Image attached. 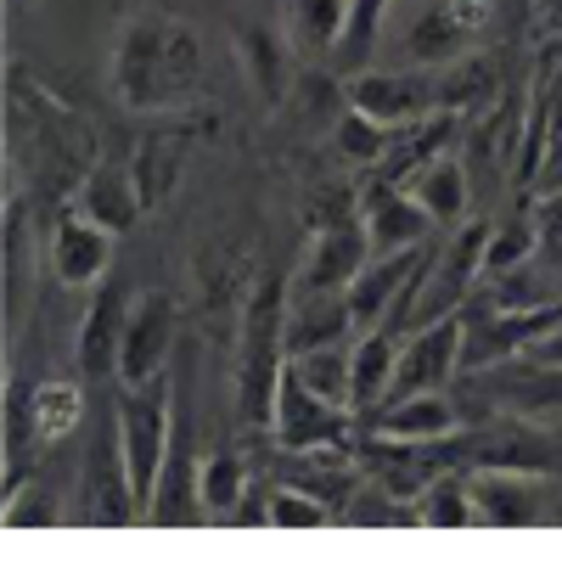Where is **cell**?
Returning a JSON list of instances; mask_svg holds the SVG:
<instances>
[{
	"instance_id": "cell-40",
	"label": "cell",
	"mask_w": 562,
	"mask_h": 562,
	"mask_svg": "<svg viewBox=\"0 0 562 562\" xmlns=\"http://www.w3.org/2000/svg\"><path fill=\"white\" fill-rule=\"evenodd\" d=\"M7 7H12V12H29V7H40V0H7Z\"/></svg>"
},
{
	"instance_id": "cell-30",
	"label": "cell",
	"mask_w": 562,
	"mask_h": 562,
	"mask_svg": "<svg viewBox=\"0 0 562 562\" xmlns=\"http://www.w3.org/2000/svg\"><path fill=\"white\" fill-rule=\"evenodd\" d=\"M198 495H203L209 518H231V512L248 501V461H243L237 450L203 456V467H198Z\"/></svg>"
},
{
	"instance_id": "cell-6",
	"label": "cell",
	"mask_w": 562,
	"mask_h": 562,
	"mask_svg": "<svg viewBox=\"0 0 562 562\" xmlns=\"http://www.w3.org/2000/svg\"><path fill=\"white\" fill-rule=\"evenodd\" d=\"M467 315V349H461V366L473 371H490L501 360H518L529 355L551 326L562 321V304H501V299H484L479 310H461Z\"/></svg>"
},
{
	"instance_id": "cell-38",
	"label": "cell",
	"mask_w": 562,
	"mask_h": 562,
	"mask_svg": "<svg viewBox=\"0 0 562 562\" xmlns=\"http://www.w3.org/2000/svg\"><path fill=\"white\" fill-rule=\"evenodd\" d=\"M535 23H540V34H562V0H535Z\"/></svg>"
},
{
	"instance_id": "cell-28",
	"label": "cell",
	"mask_w": 562,
	"mask_h": 562,
	"mask_svg": "<svg viewBox=\"0 0 562 562\" xmlns=\"http://www.w3.org/2000/svg\"><path fill=\"white\" fill-rule=\"evenodd\" d=\"M288 366L304 378V389H315L321 400H333V405H344V411H355L349 405V366H355V338L349 344H321V349H293L288 355Z\"/></svg>"
},
{
	"instance_id": "cell-8",
	"label": "cell",
	"mask_w": 562,
	"mask_h": 562,
	"mask_svg": "<svg viewBox=\"0 0 562 562\" xmlns=\"http://www.w3.org/2000/svg\"><path fill=\"white\" fill-rule=\"evenodd\" d=\"M428 248H400V254H371L360 265V276L349 281V315H355V333H366V326L378 321H394L405 333V315L416 304V281L422 270H428Z\"/></svg>"
},
{
	"instance_id": "cell-20",
	"label": "cell",
	"mask_w": 562,
	"mask_h": 562,
	"mask_svg": "<svg viewBox=\"0 0 562 562\" xmlns=\"http://www.w3.org/2000/svg\"><path fill=\"white\" fill-rule=\"evenodd\" d=\"M473 501L490 529H535L546 518L540 479L518 473V467H490L484 479H473Z\"/></svg>"
},
{
	"instance_id": "cell-15",
	"label": "cell",
	"mask_w": 562,
	"mask_h": 562,
	"mask_svg": "<svg viewBox=\"0 0 562 562\" xmlns=\"http://www.w3.org/2000/svg\"><path fill=\"white\" fill-rule=\"evenodd\" d=\"M349 108H360V113H371L378 124H389V130H411V124H422L428 113H439V79H428V74H378V68H360L355 79H349Z\"/></svg>"
},
{
	"instance_id": "cell-11",
	"label": "cell",
	"mask_w": 562,
	"mask_h": 562,
	"mask_svg": "<svg viewBox=\"0 0 562 562\" xmlns=\"http://www.w3.org/2000/svg\"><path fill=\"white\" fill-rule=\"evenodd\" d=\"M231 52H237V68L254 90L259 108H281L299 90V45L288 40V29L276 23H237L231 29Z\"/></svg>"
},
{
	"instance_id": "cell-27",
	"label": "cell",
	"mask_w": 562,
	"mask_h": 562,
	"mask_svg": "<svg viewBox=\"0 0 562 562\" xmlns=\"http://www.w3.org/2000/svg\"><path fill=\"white\" fill-rule=\"evenodd\" d=\"M411 506H416V529H445V535H456V529H473V524H479L473 484L456 479V473L434 479V484L422 490Z\"/></svg>"
},
{
	"instance_id": "cell-31",
	"label": "cell",
	"mask_w": 562,
	"mask_h": 562,
	"mask_svg": "<svg viewBox=\"0 0 562 562\" xmlns=\"http://www.w3.org/2000/svg\"><path fill=\"white\" fill-rule=\"evenodd\" d=\"M333 147H338V158L355 164V169H378V164L389 158V147H394V130L378 124L371 113H360V108H344L338 124H333Z\"/></svg>"
},
{
	"instance_id": "cell-22",
	"label": "cell",
	"mask_w": 562,
	"mask_h": 562,
	"mask_svg": "<svg viewBox=\"0 0 562 562\" xmlns=\"http://www.w3.org/2000/svg\"><path fill=\"white\" fill-rule=\"evenodd\" d=\"M405 186H411V198L434 214V225H461L467 220V203H473V180H467V164L456 153L428 158Z\"/></svg>"
},
{
	"instance_id": "cell-26",
	"label": "cell",
	"mask_w": 562,
	"mask_h": 562,
	"mask_svg": "<svg viewBox=\"0 0 562 562\" xmlns=\"http://www.w3.org/2000/svg\"><path fill=\"white\" fill-rule=\"evenodd\" d=\"M34 198L18 192V180L7 186V321L18 326L23 304H29V270L40 265V243H34Z\"/></svg>"
},
{
	"instance_id": "cell-2",
	"label": "cell",
	"mask_w": 562,
	"mask_h": 562,
	"mask_svg": "<svg viewBox=\"0 0 562 562\" xmlns=\"http://www.w3.org/2000/svg\"><path fill=\"white\" fill-rule=\"evenodd\" d=\"M7 119H12V147L29 140V169H34V192L29 198H68L79 192V180L97 169V135L90 119L57 102L45 85L12 68L7 85Z\"/></svg>"
},
{
	"instance_id": "cell-17",
	"label": "cell",
	"mask_w": 562,
	"mask_h": 562,
	"mask_svg": "<svg viewBox=\"0 0 562 562\" xmlns=\"http://www.w3.org/2000/svg\"><path fill=\"white\" fill-rule=\"evenodd\" d=\"M484 23H490V0H434V7L411 23L405 52H411V63L445 68L484 34Z\"/></svg>"
},
{
	"instance_id": "cell-36",
	"label": "cell",
	"mask_w": 562,
	"mask_h": 562,
	"mask_svg": "<svg viewBox=\"0 0 562 562\" xmlns=\"http://www.w3.org/2000/svg\"><path fill=\"white\" fill-rule=\"evenodd\" d=\"M394 12V0H349V29H344V45L338 52L349 63H366L371 57V45H378L383 34V18Z\"/></svg>"
},
{
	"instance_id": "cell-19",
	"label": "cell",
	"mask_w": 562,
	"mask_h": 562,
	"mask_svg": "<svg viewBox=\"0 0 562 562\" xmlns=\"http://www.w3.org/2000/svg\"><path fill=\"white\" fill-rule=\"evenodd\" d=\"M400 344H405V333L394 321H378V326H366V333H355V366H349V405H355V416L378 411L394 394Z\"/></svg>"
},
{
	"instance_id": "cell-32",
	"label": "cell",
	"mask_w": 562,
	"mask_h": 562,
	"mask_svg": "<svg viewBox=\"0 0 562 562\" xmlns=\"http://www.w3.org/2000/svg\"><path fill=\"white\" fill-rule=\"evenodd\" d=\"M529 259H540V231L529 220H506L490 231V243H484V276L501 281L512 270H529Z\"/></svg>"
},
{
	"instance_id": "cell-34",
	"label": "cell",
	"mask_w": 562,
	"mask_h": 562,
	"mask_svg": "<svg viewBox=\"0 0 562 562\" xmlns=\"http://www.w3.org/2000/svg\"><path fill=\"white\" fill-rule=\"evenodd\" d=\"M63 524V501H57V490L52 484H34V479H23L18 490H7V529L12 535H45V529H57Z\"/></svg>"
},
{
	"instance_id": "cell-4",
	"label": "cell",
	"mask_w": 562,
	"mask_h": 562,
	"mask_svg": "<svg viewBox=\"0 0 562 562\" xmlns=\"http://www.w3.org/2000/svg\"><path fill=\"white\" fill-rule=\"evenodd\" d=\"M113 416H119V445H124L130 479H135V495H140V518H147V501L158 490V473H164L169 445H175V422H180L169 378L140 383V389H119Z\"/></svg>"
},
{
	"instance_id": "cell-25",
	"label": "cell",
	"mask_w": 562,
	"mask_h": 562,
	"mask_svg": "<svg viewBox=\"0 0 562 562\" xmlns=\"http://www.w3.org/2000/svg\"><path fill=\"white\" fill-rule=\"evenodd\" d=\"M281 29L299 45V57L321 63L344 45V29H349V0H288L281 12Z\"/></svg>"
},
{
	"instance_id": "cell-18",
	"label": "cell",
	"mask_w": 562,
	"mask_h": 562,
	"mask_svg": "<svg viewBox=\"0 0 562 562\" xmlns=\"http://www.w3.org/2000/svg\"><path fill=\"white\" fill-rule=\"evenodd\" d=\"M360 428L378 439H456L461 411L445 389H422V394H394L378 411H366Z\"/></svg>"
},
{
	"instance_id": "cell-10",
	"label": "cell",
	"mask_w": 562,
	"mask_h": 562,
	"mask_svg": "<svg viewBox=\"0 0 562 562\" xmlns=\"http://www.w3.org/2000/svg\"><path fill=\"white\" fill-rule=\"evenodd\" d=\"M461 349H467V315L450 310L439 321H422L400 344V371H394V394H422V389H450V378L461 371ZM389 394V400H394Z\"/></svg>"
},
{
	"instance_id": "cell-16",
	"label": "cell",
	"mask_w": 562,
	"mask_h": 562,
	"mask_svg": "<svg viewBox=\"0 0 562 562\" xmlns=\"http://www.w3.org/2000/svg\"><path fill=\"white\" fill-rule=\"evenodd\" d=\"M360 231L371 254H400V248H422L434 231V214L411 198V186L394 180H371L360 192Z\"/></svg>"
},
{
	"instance_id": "cell-13",
	"label": "cell",
	"mask_w": 562,
	"mask_h": 562,
	"mask_svg": "<svg viewBox=\"0 0 562 562\" xmlns=\"http://www.w3.org/2000/svg\"><path fill=\"white\" fill-rule=\"evenodd\" d=\"M113 248H119V231L97 225L79 209H63L52 237H45V265L63 288H97V281L113 270Z\"/></svg>"
},
{
	"instance_id": "cell-3",
	"label": "cell",
	"mask_w": 562,
	"mask_h": 562,
	"mask_svg": "<svg viewBox=\"0 0 562 562\" xmlns=\"http://www.w3.org/2000/svg\"><path fill=\"white\" fill-rule=\"evenodd\" d=\"M288 276L265 270L248 304H243V326H237V355H231V411L243 428H270L276 411V389L288 371Z\"/></svg>"
},
{
	"instance_id": "cell-1",
	"label": "cell",
	"mask_w": 562,
	"mask_h": 562,
	"mask_svg": "<svg viewBox=\"0 0 562 562\" xmlns=\"http://www.w3.org/2000/svg\"><path fill=\"white\" fill-rule=\"evenodd\" d=\"M108 90L130 113L186 108L203 90V34L164 7H135L113 34Z\"/></svg>"
},
{
	"instance_id": "cell-14",
	"label": "cell",
	"mask_w": 562,
	"mask_h": 562,
	"mask_svg": "<svg viewBox=\"0 0 562 562\" xmlns=\"http://www.w3.org/2000/svg\"><path fill=\"white\" fill-rule=\"evenodd\" d=\"M130 304H135V293L108 270V276L97 281V293H90V304H85L79 333H74V355H79V371H85L90 383L119 378V349H124Z\"/></svg>"
},
{
	"instance_id": "cell-39",
	"label": "cell",
	"mask_w": 562,
	"mask_h": 562,
	"mask_svg": "<svg viewBox=\"0 0 562 562\" xmlns=\"http://www.w3.org/2000/svg\"><path fill=\"white\" fill-rule=\"evenodd\" d=\"M540 254H546V259H562V225H557L551 237H546V248H540Z\"/></svg>"
},
{
	"instance_id": "cell-24",
	"label": "cell",
	"mask_w": 562,
	"mask_h": 562,
	"mask_svg": "<svg viewBox=\"0 0 562 562\" xmlns=\"http://www.w3.org/2000/svg\"><path fill=\"white\" fill-rule=\"evenodd\" d=\"M490 383L501 389L495 400L512 405V411H529V416H562V366H546V360H529L524 366H490Z\"/></svg>"
},
{
	"instance_id": "cell-33",
	"label": "cell",
	"mask_w": 562,
	"mask_h": 562,
	"mask_svg": "<svg viewBox=\"0 0 562 562\" xmlns=\"http://www.w3.org/2000/svg\"><path fill=\"white\" fill-rule=\"evenodd\" d=\"M495 90H501V68L495 63H461L450 79H439V108L450 113H484L495 102Z\"/></svg>"
},
{
	"instance_id": "cell-21",
	"label": "cell",
	"mask_w": 562,
	"mask_h": 562,
	"mask_svg": "<svg viewBox=\"0 0 562 562\" xmlns=\"http://www.w3.org/2000/svg\"><path fill=\"white\" fill-rule=\"evenodd\" d=\"M74 209L79 214H90L97 225H108V231H124L147 214V203H140V192H135V175H130V164H97L85 180H79V192H74Z\"/></svg>"
},
{
	"instance_id": "cell-12",
	"label": "cell",
	"mask_w": 562,
	"mask_h": 562,
	"mask_svg": "<svg viewBox=\"0 0 562 562\" xmlns=\"http://www.w3.org/2000/svg\"><path fill=\"white\" fill-rule=\"evenodd\" d=\"M169 349H175V299L135 293L130 321H124V349H119V389L169 378Z\"/></svg>"
},
{
	"instance_id": "cell-9",
	"label": "cell",
	"mask_w": 562,
	"mask_h": 562,
	"mask_svg": "<svg viewBox=\"0 0 562 562\" xmlns=\"http://www.w3.org/2000/svg\"><path fill=\"white\" fill-rule=\"evenodd\" d=\"M371 259V243L355 220H333V225H310V243L299 254L293 270V299H321V293H349V281L360 276V265Z\"/></svg>"
},
{
	"instance_id": "cell-23",
	"label": "cell",
	"mask_w": 562,
	"mask_h": 562,
	"mask_svg": "<svg viewBox=\"0 0 562 562\" xmlns=\"http://www.w3.org/2000/svg\"><path fill=\"white\" fill-rule=\"evenodd\" d=\"M180 169H186V130H158L135 147L130 175H135V192H140V203H147V214L175 198Z\"/></svg>"
},
{
	"instance_id": "cell-37",
	"label": "cell",
	"mask_w": 562,
	"mask_h": 562,
	"mask_svg": "<svg viewBox=\"0 0 562 562\" xmlns=\"http://www.w3.org/2000/svg\"><path fill=\"white\" fill-rule=\"evenodd\" d=\"M529 360H546V366H562V321H557V326H551V333H546V338H540V344L529 349Z\"/></svg>"
},
{
	"instance_id": "cell-5",
	"label": "cell",
	"mask_w": 562,
	"mask_h": 562,
	"mask_svg": "<svg viewBox=\"0 0 562 562\" xmlns=\"http://www.w3.org/2000/svg\"><path fill=\"white\" fill-rule=\"evenodd\" d=\"M355 411L321 400L315 389H304V378L288 366L276 389V411H270V439L288 456H310V450H355Z\"/></svg>"
},
{
	"instance_id": "cell-29",
	"label": "cell",
	"mask_w": 562,
	"mask_h": 562,
	"mask_svg": "<svg viewBox=\"0 0 562 562\" xmlns=\"http://www.w3.org/2000/svg\"><path fill=\"white\" fill-rule=\"evenodd\" d=\"M29 411H34V445H57V439H68V434L79 428V416H85V389L68 383V378L34 383Z\"/></svg>"
},
{
	"instance_id": "cell-7",
	"label": "cell",
	"mask_w": 562,
	"mask_h": 562,
	"mask_svg": "<svg viewBox=\"0 0 562 562\" xmlns=\"http://www.w3.org/2000/svg\"><path fill=\"white\" fill-rule=\"evenodd\" d=\"M79 518H85L90 529H130V524H147V518H140V495H135V479H130L124 445H119V416H108V428L90 439V450H85Z\"/></svg>"
},
{
	"instance_id": "cell-35",
	"label": "cell",
	"mask_w": 562,
	"mask_h": 562,
	"mask_svg": "<svg viewBox=\"0 0 562 562\" xmlns=\"http://www.w3.org/2000/svg\"><path fill=\"white\" fill-rule=\"evenodd\" d=\"M265 524L270 529H326L333 524V506L310 490H299V484H276L270 501H265Z\"/></svg>"
}]
</instances>
